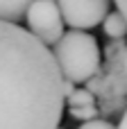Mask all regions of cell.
Returning <instances> with one entry per match:
<instances>
[{
	"label": "cell",
	"mask_w": 127,
	"mask_h": 129,
	"mask_svg": "<svg viewBox=\"0 0 127 129\" xmlns=\"http://www.w3.org/2000/svg\"><path fill=\"white\" fill-rule=\"evenodd\" d=\"M61 84L52 50L20 25L0 23V129H59Z\"/></svg>",
	"instance_id": "1"
},
{
	"label": "cell",
	"mask_w": 127,
	"mask_h": 129,
	"mask_svg": "<svg viewBox=\"0 0 127 129\" xmlns=\"http://www.w3.org/2000/svg\"><path fill=\"white\" fill-rule=\"evenodd\" d=\"M52 57L64 79L73 84L89 82L100 68V48L95 36L82 29L64 32V36L52 45Z\"/></svg>",
	"instance_id": "2"
},
{
	"label": "cell",
	"mask_w": 127,
	"mask_h": 129,
	"mask_svg": "<svg viewBox=\"0 0 127 129\" xmlns=\"http://www.w3.org/2000/svg\"><path fill=\"white\" fill-rule=\"evenodd\" d=\"M27 32L36 36L45 48L55 45L64 36V18L57 7V0H36L30 5L27 14Z\"/></svg>",
	"instance_id": "3"
},
{
	"label": "cell",
	"mask_w": 127,
	"mask_h": 129,
	"mask_svg": "<svg viewBox=\"0 0 127 129\" xmlns=\"http://www.w3.org/2000/svg\"><path fill=\"white\" fill-rule=\"evenodd\" d=\"M61 18L73 29L98 27L109 14V0H57Z\"/></svg>",
	"instance_id": "4"
},
{
	"label": "cell",
	"mask_w": 127,
	"mask_h": 129,
	"mask_svg": "<svg viewBox=\"0 0 127 129\" xmlns=\"http://www.w3.org/2000/svg\"><path fill=\"white\" fill-rule=\"evenodd\" d=\"M32 2H36V0H0V23L18 25L25 18Z\"/></svg>",
	"instance_id": "5"
},
{
	"label": "cell",
	"mask_w": 127,
	"mask_h": 129,
	"mask_svg": "<svg viewBox=\"0 0 127 129\" xmlns=\"http://www.w3.org/2000/svg\"><path fill=\"white\" fill-rule=\"evenodd\" d=\"M102 29H105V34H107L109 39L123 41L127 36V18L118 11V9H116V11H109L107 18L102 20Z\"/></svg>",
	"instance_id": "6"
},
{
	"label": "cell",
	"mask_w": 127,
	"mask_h": 129,
	"mask_svg": "<svg viewBox=\"0 0 127 129\" xmlns=\"http://www.w3.org/2000/svg\"><path fill=\"white\" fill-rule=\"evenodd\" d=\"M68 109H77V107H95V95L91 88H75V93L66 100Z\"/></svg>",
	"instance_id": "7"
},
{
	"label": "cell",
	"mask_w": 127,
	"mask_h": 129,
	"mask_svg": "<svg viewBox=\"0 0 127 129\" xmlns=\"http://www.w3.org/2000/svg\"><path fill=\"white\" fill-rule=\"evenodd\" d=\"M70 118L80 120V122H89V120H95L98 118V109L95 107H77V109H68Z\"/></svg>",
	"instance_id": "8"
},
{
	"label": "cell",
	"mask_w": 127,
	"mask_h": 129,
	"mask_svg": "<svg viewBox=\"0 0 127 129\" xmlns=\"http://www.w3.org/2000/svg\"><path fill=\"white\" fill-rule=\"evenodd\" d=\"M80 129H116L109 120H100V118H95V120H89V122H82Z\"/></svg>",
	"instance_id": "9"
},
{
	"label": "cell",
	"mask_w": 127,
	"mask_h": 129,
	"mask_svg": "<svg viewBox=\"0 0 127 129\" xmlns=\"http://www.w3.org/2000/svg\"><path fill=\"white\" fill-rule=\"evenodd\" d=\"M61 93H64V100H68V98L75 93V84L68 82V79H64V84H61Z\"/></svg>",
	"instance_id": "10"
},
{
	"label": "cell",
	"mask_w": 127,
	"mask_h": 129,
	"mask_svg": "<svg viewBox=\"0 0 127 129\" xmlns=\"http://www.w3.org/2000/svg\"><path fill=\"white\" fill-rule=\"evenodd\" d=\"M114 2H116L118 11H120V14H123V16L127 18V0H114Z\"/></svg>",
	"instance_id": "11"
},
{
	"label": "cell",
	"mask_w": 127,
	"mask_h": 129,
	"mask_svg": "<svg viewBox=\"0 0 127 129\" xmlns=\"http://www.w3.org/2000/svg\"><path fill=\"white\" fill-rule=\"evenodd\" d=\"M116 129H127V109H125V113H123V118L118 120V127Z\"/></svg>",
	"instance_id": "12"
},
{
	"label": "cell",
	"mask_w": 127,
	"mask_h": 129,
	"mask_svg": "<svg viewBox=\"0 0 127 129\" xmlns=\"http://www.w3.org/2000/svg\"><path fill=\"white\" fill-rule=\"evenodd\" d=\"M125 73H127V50H125Z\"/></svg>",
	"instance_id": "13"
},
{
	"label": "cell",
	"mask_w": 127,
	"mask_h": 129,
	"mask_svg": "<svg viewBox=\"0 0 127 129\" xmlns=\"http://www.w3.org/2000/svg\"><path fill=\"white\" fill-rule=\"evenodd\" d=\"M59 129H61V127H59Z\"/></svg>",
	"instance_id": "14"
}]
</instances>
